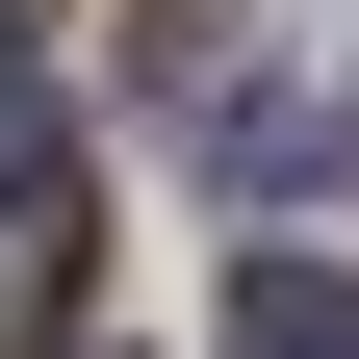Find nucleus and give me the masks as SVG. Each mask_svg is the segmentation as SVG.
I'll return each mask as SVG.
<instances>
[{"instance_id": "f257e3e1", "label": "nucleus", "mask_w": 359, "mask_h": 359, "mask_svg": "<svg viewBox=\"0 0 359 359\" xmlns=\"http://www.w3.org/2000/svg\"><path fill=\"white\" fill-rule=\"evenodd\" d=\"M0 257L77 283V154H52V103H26V52H0Z\"/></svg>"}, {"instance_id": "f03ea898", "label": "nucleus", "mask_w": 359, "mask_h": 359, "mask_svg": "<svg viewBox=\"0 0 359 359\" xmlns=\"http://www.w3.org/2000/svg\"><path fill=\"white\" fill-rule=\"evenodd\" d=\"M231 359H359V283H334V257H257V283H231Z\"/></svg>"}, {"instance_id": "7ed1b4c3", "label": "nucleus", "mask_w": 359, "mask_h": 359, "mask_svg": "<svg viewBox=\"0 0 359 359\" xmlns=\"http://www.w3.org/2000/svg\"><path fill=\"white\" fill-rule=\"evenodd\" d=\"M0 308H52V283H26V257H0Z\"/></svg>"}]
</instances>
